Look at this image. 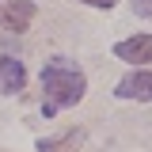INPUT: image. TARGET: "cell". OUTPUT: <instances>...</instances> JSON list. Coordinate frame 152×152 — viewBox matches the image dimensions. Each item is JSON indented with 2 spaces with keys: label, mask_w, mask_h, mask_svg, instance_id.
<instances>
[{
  "label": "cell",
  "mask_w": 152,
  "mask_h": 152,
  "mask_svg": "<svg viewBox=\"0 0 152 152\" xmlns=\"http://www.w3.org/2000/svg\"><path fill=\"white\" fill-rule=\"evenodd\" d=\"M0 4H4V0H0Z\"/></svg>",
  "instance_id": "9"
},
{
  "label": "cell",
  "mask_w": 152,
  "mask_h": 152,
  "mask_svg": "<svg viewBox=\"0 0 152 152\" xmlns=\"http://www.w3.org/2000/svg\"><path fill=\"white\" fill-rule=\"evenodd\" d=\"M42 91H46L42 114H46V118H53L61 107H76V103L84 99L88 80H84V72L76 69L72 61L57 57V61H50V65L42 69Z\"/></svg>",
  "instance_id": "1"
},
{
  "label": "cell",
  "mask_w": 152,
  "mask_h": 152,
  "mask_svg": "<svg viewBox=\"0 0 152 152\" xmlns=\"http://www.w3.org/2000/svg\"><path fill=\"white\" fill-rule=\"evenodd\" d=\"M118 99H137V103H148L152 99V72H129L126 80H118V88H114Z\"/></svg>",
  "instance_id": "3"
},
{
  "label": "cell",
  "mask_w": 152,
  "mask_h": 152,
  "mask_svg": "<svg viewBox=\"0 0 152 152\" xmlns=\"http://www.w3.org/2000/svg\"><path fill=\"white\" fill-rule=\"evenodd\" d=\"M133 8H137V15L152 19V0H133Z\"/></svg>",
  "instance_id": "7"
},
{
  "label": "cell",
  "mask_w": 152,
  "mask_h": 152,
  "mask_svg": "<svg viewBox=\"0 0 152 152\" xmlns=\"http://www.w3.org/2000/svg\"><path fill=\"white\" fill-rule=\"evenodd\" d=\"M23 84H27L23 61H15V57H0V91L15 95V91H23Z\"/></svg>",
  "instance_id": "5"
},
{
  "label": "cell",
  "mask_w": 152,
  "mask_h": 152,
  "mask_svg": "<svg viewBox=\"0 0 152 152\" xmlns=\"http://www.w3.org/2000/svg\"><path fill=\"white\" fill-rule=\"evenodd\" d=\"M84 4H91V8H114L118 0H84Z\"/></svg>",
  "instance_id": "8"
},
{
  "label": "cell",
  "mask_w": 152,
  "mask_h": 152,
  "mask_svg": "<svg viewBox=\"0 0 152 152\" xmlns=\"http://www.w3.org/2000/svg\"><path fill=\"white\" fill-rule=\"evenodd\" d=\"M31 19H34V4H31V0H8V4L0 8V27H4V31L23 34V31L31 27Z\"/></svg>",
  "instance_id": "2"
},
{
  "label": "cell",
  "mask_w": 152,
  "mask_h": 152,
  "mask_svg": "<svg viewBox=\"0 0 152 152\" xmlns=\"http://www.w3.org/2000/svg\"><path fill=\"white\" fill-rule=\"evenodd\" d=\"M114 53L122 61H133V65H152V34H137V38H126L114 46Z\"/></svg>",
  "instance_id": "4"
},
{
  "label": "cell",
  "mask_w": 152,
  "mask_h": 152,
  "mask_svg": "<svg viewBox=\"0 0 152 152\" xmlns=\"http://www.w3.org/2000/svg\"><path fill=\"white\" fill-rule=\"evenodd\" d=\"M80 145V133H69V137H61V141H38V152H69Z\"/></svg>",
  "instance_id": "6"
}]
</instances>
